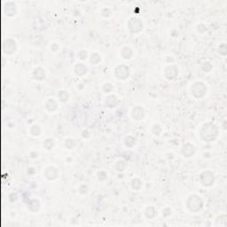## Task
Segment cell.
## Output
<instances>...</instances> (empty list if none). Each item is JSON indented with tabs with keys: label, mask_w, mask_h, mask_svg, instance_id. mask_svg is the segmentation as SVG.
<instances>
[{
	"label": "cell",
	"mask_w": 227,
	"mask_h": 227,
	"mask_svg": "<svg viewBox=\"0 0 227 227\" xmlns=\"http://www.w3.org/2000/svg\"><path fill=\"white\" fill-rule=\"evenodd\" d=\"M218 133L219 130L217 125L213 123H208L201 127L200 136L202 140L206 142H212L217 139Z\"/></svg>",
	"instance_id": "obj_1"
},
{
	"label": "cell",
	"mask_w": 227,
	"mask_h": 227,
	"mask_svg": "<svg viewBox=\"0 0 227 227\" xmlns=\"http://www.w3.org/2000/svg\"><path fill=\"white\" fill-rule=\"evenodd\" d=\"M187 209L192 212H198L201 210L203 207V200L198 195H192L188 198L186 202Z\"/></svg>",
	"instance_id": "obj_2"
},
{
	"label": "cell",
	"mask_w": 227,
	"mask_h": 227,
	"mask_svg": "<svg viewBox=\"0 0 227 227\" xmlns=\"http://www.w3.org/2000/svg\"><path fill=\"white\" fill-rule=\"evenodd\" d=\"M192 94L196 98H203L206 95L207 86L203 82H195L192 85L191 88Z\"/></svg>",
	"instance_id": "obj_3"
},
{
	"label": "cell",
	"mask_w": 227,
	"mask_h": 227,
	"mask_svg": "<svg viewBox=\"0 0 227 227\" xmlns=\"http://www.w3.org/2000/svg\"><path fill=\"white\" fill-rule=\"evenodd\" d=\"M200 182L203 186H211L215 182V176L209 170L203 171L200 175Z\"/></svg>",
	"instance_id": "obj_4"
},
{
	"label": "cell",
	"mask_w": 227,
	"mask_h": 227,
	"mask_svg": "<svg viewBox=\"0 0 227 227\" xmlns=\"http://www.w3.org/2000/svg\"><path fill=\"white\" fill-rule=\"evenodd\" d=\"M114 74L115 76L119 78V79H123L125 80L129 77V68L125 65H120L115 68L114 70Z\"/></svg>",
	"instance_id": "obj_5"
},
{
	"label": "cell",
	"mask_w": 227,
	"mask_h": 227,
	"mask_svg": "<svg viewBox=\"0 0 227 227\" xmlns=\"http://www.w3.org/2000/svg\"><path fill=\"white\" fill-rule=\"evenodd\" d=\"M143 29V24L140 20L137 18H132L129 21V30L131 33H138L142 30Z\"/></svg>",
	"instance_id": "obj_6"
},
{
	"label": "cell",
	"mask_w": 227,
	"mask_h": 227,
	"mask_svg": "<svg viewBox=\"0 0 227 227\" xmlns=\"http://www.w3.org/2000/svg\"><path fill=\"white\" fill-rule=\"evenodd\" d=\"M165 76L169 80H173L177 77L178 76V68L176 67L175 65H171L166 67Z\"/></svg>",
	"instance_id": "obj_7"
},
{
	"label": "cell",
	"mask_w": 227,
	"mask_h": 227,
	"mask_svg": "<svg viewBox=\"0 0 227 227\" xmlns=\"http://www.w3.org/2000/svg\"><path fill=\"white\" fill-rule=\"evenodd\" d=\"M58 173L59 171L55 167H48L45 170V177L48 180H54L56 179L58 177Z\"/></svg>",
	"instance_id": "obj_8"
},
{
	"label": "cell",
	"mask_w": 227,
	"mask_h": 227,
	"mask_svg": "<svg viewBox=\"0 0 227 227\" xmlns=\"http://www.w3.org/2000/svg\"><path fill=\"white\" fill-rule=\"evenodd\" d=\"M182 153L183 155H185L186 157H191L193 155H194L195 153V148L194 146L190 143H187L184 146H183V149H182Z\"/></svg>",
	"instance_id": "obj_9"
},
{
	"label": "cell",
	"mask_w": 227,
	"mask_h": 227,
	"mask_svg": "<svg viewBox=\"0 0 227 227\" xmlns=\"http://www.w3.org/2000/svg\"><path fill=\"white\" fill-rule=\"evenodd\" d=\"M144 109L141 107H136L132 110V117L137 121H140L144 117Z\"/></svg>",
	"instance_id": "obj_10"
},
{
	"label": "cell",
	"mask_w": 227,
	"mask_h": 227,
	"mask_svg": "<svg viewBox=\"0 0 227 227\" xmlns=\"http://www.w3.org/2000/svg\"><path fill=\"white\" fill-rule=\"evenodd\" d=\"M33 75H34L35 79L38 80V81H42L45 78V72L44 68H42V67L36 68L33 72Z\"/></svg>",
	"instance_id": "obj_11"
},
{
	"label": "cell",
	"mask_w": 227,
	"mask_h": 227,
	"mask_svg": "<svg viewBox=\"0 0 227 227\" xmlns=\"http://www.w3.org/2000/svg\"><path fill=\"white\" fill-rule=\"evenodd\" d=\"M88 71L87 67L83 63H78L75 67V72L77 76H84Z\"/></svg>",
	"instance_id": "obj_12"
},
{
	"label": "cell",
	"mask_w": 227,
	"mask_h": 227,
	"mask_svg": "<svg viewBox=\"0 0 227 227\" xmlns=\"http://www.w3.org/2000/svg\"><path fill=\"white\" fill-rule=\"evenodd\" d=\"M117 104H118V99L114 95H110L106 98V106L108 108H114Z\"/></svg>",
	"instance_id": "obj_13"
},
{
	"label": "cell",
	"mask_w": 227,
	"mask_h": 227,
	"mask_svg": "<svg viewBox=\"0 0 227 227\" xmlns=\"http://www.w3.org/2000/svg\"><path fill=\"white\" fill-rule=\"evenodd\" d=\"M145 215L146 218H148V219H153L154 217H156L157 211H156V209H155L154 207L152 206L147 207V208L145 209Z\"/></svg>",
	"instance_id": "obj_14"
},
{
	"label": "cell",
	"mask_w": 227,
	"mask_h": 227,
	"mask_svg": "<svg viewBox=\"0 0 227 227\" xmlns=\"http://www.w3.org/2000/svg\"><path fill=\"white\" fill-rule=\"evenodd\" d=\"M45 108H46V109L49 112H53L58 108V104H57V102L53 98H49L47 100L46 104H45Z\"/></svg>",
	"instance_id": "obj_15"
},
{
	"label": "cell",
	"mask_w": 227,
	"mask_h": 227,
	"mask_svg": "<svg viewBox=\"0 0 227 227\" xmlns=\"http://www.w3.org/2000/svg\"><path fill=\"white\" fill-rule=\"evenodd\" d=\"M121 54H122V56L124 59H126V60H128V59H130L131 56H132V54H133V52H132V50H131V48H129V47L126 46V47H124L123 48V50H122V52H121Z\"/></svg>",
	"instance_id": "obj_16"
},
{
	"label": "cell",
	"mask_w": 227,
	"mask_h": 227,
	"mask_svg": "<svg viewBox=\"0 0 227 227\" xmlns=\"http://www.w3.org/2000/svg\"><path fill=\"white\" fill-rule=\"evenodd\" d=\"M29 208L31 211H38L39 209H40V203L37 200H31L29 201Z\"/></svg>",
	"instance_id": "obj_17"
},
{
	"label": "cell",
	"mask_w": 227,
	"mask_h": 227,
	"mask_svg": "<svg viewBox=\"0 0 227 227\" xmlns=\"http://www.w3.org/2000/svg\"><path fill=\"white\" fill-rule=\"evenodd\" d=\"M226 215H221L218 217L216 220V225H220V226H225L226 225Z\"/></svg>",
	"instance_id": "obj_18"
},
{
	"label": "cell",
	"mask_w": 227,
	"mask_h": 227,
	"mask_svg": "<svg viewBox=\"0 0 227 227\" xmlns=\"http://www.w3.org/2000/svg\"><path fill=\"white\" fill-rule=\"evenodd\" d=\"M59 98L61 99V101L62 102H66L68 100L69 98V94L67 93V92L66 91H60L59 92Z\"/></svg>",
	"instance_id": "obj_19"
},
{
	"label": "cell",
	"mask_w": 227,
	"mask_h": 227,
	"mask_svg": "<svg viewBox=\"0 0 227 227\" xmlns=\"http://www.w3.org/2000/svg\"><path fill=\"white\" fill-rule=\"evenodd\" d=\"M136 144V139L131 137V136H128L126 139H125V145L126 146L128 147H132L133 145H135Z\"/></svg>",
	"instance_id": "obj_20"
},
{
	"label": "cell",
	"mask_w": 227,
	"mask_h": 227,
	"mask_svg": "<svg viewBox=\"0 0 227 227\" xmlns=\"http://www.w3.org/2000/svg\"><path fill=\"white\" fill-rule=\"evenodd\" d=\"M141 185H142V182L139 178H134L131 182V186L134 190H140Z\"/></svg>",
	"instance_id": "obj_21"
},
{
	"label": "cell",
	"mask_w": 227,
	"mask_h": 227,
	"mask_svg": "<svg viewBox=\"0 0 227 227\" xmlns=\"http://www.w3.org/2000/svg\"><path fill=\"white\" fill-rule=\"evenodd\" d=\"M30 133L33 136H39L40 133H41V129H40V127L38 126V125H33L32 127H31L30 129Z\"/></svg>",
	"instance_id": "obj_22"
},
{
	"label": "cell",
	"mask_w": 227,
	"mask_h": 227,
	"mask_svg": "<svg viewBox=\"0 0 227 227\" xmlns=\"http://www.w3.org/2000/svg\"><path fill=\"white\" fill-rule=\"evenodd\" d=\"M201 68L204 72H209L212 69V65L208 61H204L201 64Z\"/></svg>",
	"instance_id": "obj_23"
},
{
	"label": "cell",
	"mask_w": 227,
	"mask_h": 227,
	"mask_svg": "<svg viewBox=\"0 0 227 227\" xmlns=\"http://www.w3.org/2000/svg\"><path fill=\"white\" fill-rule=\"evenodd\" d=\"M47 145H48V146L46 147L47 150H51L53 147V145H54V142H53V140L52 139H47V140H45V142H44V146H46Z\"/></svg>",
	"instance_id": "obj_24"
},
{
	"label": "cell",
	"mask_w": 227,
	"mask_h": 227,
	"mask_svg": "<svg viewBox=\"0 0 227 227\" xmlns=\"http://www.w3.org/2000/svg\"><path fill=\"white\" fill-rule=\"evenodd\" d=\"M218 52L223 55V56H225L227 53V48H226V45L225 44H222L220 45V46L218 47Z\"/></svg>",
	"instance_id": "obj_25"
},
{
	"label": "cell",
	"mask_w": 227,
	"mask_h": 227,
	"mask_svg": "<svg viewBox=\"0 0 227 227\" xmlns=\"http://www.w3.org/2000/svg\"><path fill=\"white\" fill-rule=\"evenodd\" d=\"M152 131H153V132H154L156 136H159V135L161 134V128L160 125H158V124H155V125L153 126Z\"/></svg>",
	"instance_id": "obj_26"
},
{
	"label": "cell",
	"mask_w": 227,
	"mask_h": 227,
	"mask_svg": "<svg viewBox=\"0 0 227 227\" xmlns=\"http://www.w3.org/2000/svg\"><path fill=\"white\" fill-rule=\"evenodd\" d=\"M95 60H97V61H98V63L99 61H100V56L98 55V53H93V54H92V57H91V62L92 63H93V64H96V61Z\"/></svg>",
	"instance_id": "obj_27"
},
{
	"label": "cell",
	"mask_w": 227,
	"mask_h": 227,
	"mask_svg": "<svg viewBox=\"0 0 227 227\" xmlns=\"http://www.w3.org/2000/svg\"><path fill=\"white\" fill-rule=\"evenodd\" d=\"M103 90L106 92H111L113 91V86L111 83H105L103 86Z\"/></svg>",
	"instance_id": "obj_28"
},
{
	"label": "cell",
	"mask_w": 227,
	"mask_h": 227,
	"mask_svg": "<svg viewBox=\"0 0 227 227\" xmlns=\"http://www.w3.org/2000/svg\"><path fill=\"white\" fill-rule=\"evenodd\" d=\"M115 166H120V168H119L117 171H123V170L125 169V166H126V164H125V162H124V161H118L116 162Z\"/></svg>",
	"instance_id": "obj_29"
}]
</instances>
